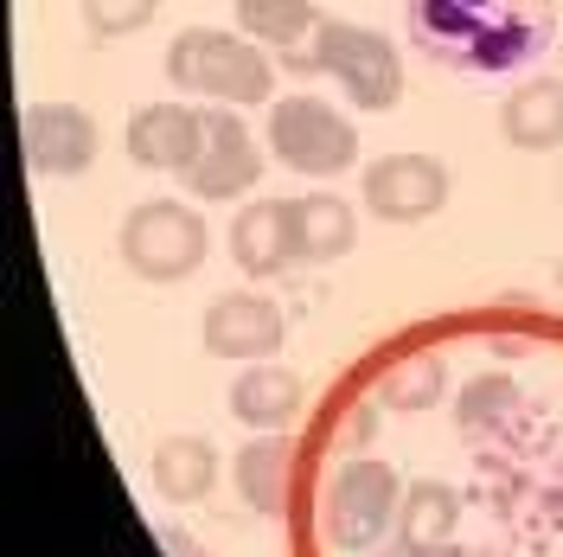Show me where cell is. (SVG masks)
I'll list each match as a JSON object with an SVG mask.
<instances>
[{
    "label": "cell",
    "mask_w": 563,
    "mask_h": 557,
    "mask_svg": "<svg viewBox=\"0 0 563 557\" xmlns=\"http://www.w3.org/2000/svg\"><path fill=\"white\" fill-rule=\"evenodd\" d=\"M358 199L378 225H422L449 206V167L435 154H378L358 174Z\"/></svg>",
    "instance_id": "obj_7"
},
{
    "label": "cell",
    "mask_w": 563,
    "mask_h": 557,
    "mask_svg": "<svg viewBox=\"0 0 563 557\" xmlns=\"http://www.w3.org/2000/svg\"><path fill=\"white\" fill-rule=\"evenodd\" d=\"M282 334H288L282 308L269 295H256V288H224L206 308V320H199V340H206L211 359H244V365L276 359Z\"/></svg>",
    "instance_id": "obj_8"
},
{
    "label": "cell",
    "mask_w": 563,
    "mask_h": 557,
    "mask_svg": "<svg viewBox=\"0 0 563 557\" xmlns=\"http://www.w3.org/2000/svg\"><path fill=\"white\" fill-rule=\"evenodd\" d=\"M199 135H206V116L186 103H141L129 116V161L147 167V174H186L192 154H199Z\"/></svg>",
    "instance_id": "obj_11"
},
{
    "label": "cell",
    "mask_w": 563,
    "mask_h": 557,
    "mask_svg": "<svg viewBox=\"0 0 563 557\" xmlns=\"http://www.w3.org/2000/svg\"><path fill=\"white\" fill-rule=\"evenodd\" d=\"M288 436H250L244 449L231 455V481H238V500H244L256 520H276L282 500H288Z\"/></svg>",
    "instance_id": "obj_18"
},
{
    "label": "cell",
    "mask_w": 563,
    "mask_h": 557,
    "mask_svg": "<svg viewBox=\"0 0 563 557\" xmlns=\"http://www.w3.org/2000/svg\"><path fill=\"white\" fill-rule=\"evenodd\" d=\"M519 411V384L506 379V372H481V379H467L461 384V397H455V417L461 429H493V423H506Z\"/></svg>",
    "instance_id": "obj_21"
},
{
    "label": "cell",
    "mask_w": 563,
    "mask_h": 557,
    "mask_svg": "<svg viewBox=\"0 0 563 557\" xmlns=\"http://www.w3.org/2000/svg\"><path fill=\"white\" fill-rule=\"evenodd\" d=\"M308 411V384L295 365H276V359H256L231 379V417L244 423L250 436H282L288 423Z\"/></svg>",
    "instance_id": "obj_12"
},
{
    "label": "cell",
    "mask_w": 563,
    "mask_h": 557,
    "mask_svg": "<svg viewBox=\"0 0 563 557\" xmlns=\"http://www.w3.org/2000/svg\"><path fill=\"white\" fill-rule=\"evenodd\" d=\"M544 26H551L544 0H519V7H506L487 33L461 52L455 65H467V70H512V65H526V58L544 52Z\"/></svg>",
    "instance_id": "obj_15"
},
{
    "label": "cell",
    "mask_w": 563,
    "mask_h": 557,
    "mask_svg": "<svg viewBox=\"0 0 563 557\" xmlns=\"http://www.w3.org/2000/svg\"><path fill=\"white\" fill-rule=\"evenodd\" d=\"M97 122L90 109L77 103H33L20 116V148H26V167L38 179H77L97 161Z\"/></svg>",
    "instance_id": "obj_9"
},
{
    "label": "cell",
    "mask_w": 563,
    "mask_h": 557,
    "mask_svg": "<svg viewBox=\"0 0 563 557\" xmlns=\"http://www.w3.org/2000/svg\"><path fill=\"white\" fill-rule=\"evenodd\" d=\"M238 33H250L256 45H308V33L320 26L314 0H231Z\"/></svg>",
    "instance_id": "obj_20"
},
{
    "label": "cell",
    "mask_w": 563,
    "mask_h": 557,
    "mask_svg": "<svg viewBox=\"0 0 563 557\" xmlns=\"http://www.w3.org/2000/svg\"><path fill=\"white\" fill-rule=\"evenodd\" d=\"M77 13L90 39H129L161 13V0H77Z\"/></svg>",
    "instance_id": "obj_23"
},
{
    "label": "cell",
    "mask_w": 563,
    "mask_h": 557,
    "mask_svg": "<svg viewBox=\"0 0 563 557\" xmlns=\"http://www.w3.org/2000/svg\"><path fill=\"white\" fill-rule=\"evenodd\" d=\"M231 263H238L250 282H276V276H288V270H301L295 225H288V199L238 206V218H231Z\"/></svg>",
    "instance_id": "obj_10"
},
{
    "label": "cell",
    "mask_w": 563,
    "mask_h": 557,
    "mask_svg": "<svg viewBox=\"0 0 563 557\" xmlns=\"http://www.w3.org/2000/svg\"><path fill=\"white\" fill-rule=\"evenodd\" d=\"M167 77H174V90L224 103V109L276 103V58L256 52L250 33H224V26H186V33H174Z\"/></svg>",
    "instance_id": "obj_1"
},
{
    "label": "cell",
    "mask_w": 563,
    "mask_h": 557,
    "mask_svg": "<svg viewBox=\"0 0 563 557\" xmlns=\"http://www.w3.org/2000/svg\"><path fill=\"white\" fill-rule=\"evenodd\" d=\"M558 288H563V256H558Z\"/></svg>",
    "instance_id": "obj_26"
},
{
    "label": "cell",
    "mask_w": 563,
    "mask_h": 557,
    "mask_svg": "<svg viewBox=\"0 0 563 557\" xmlns=\"http://www.w3.org/2000/svg\"><path fill=\"white\" fill-rule=\"evenodd\" d=\"M161 551H167V557H211L206 545H192V538H186V532H174V525L161 532Z\"/></svg>",
    "instance_id": "obj_24"
},
{
    "label": "cell",
    "mask_w": 563,
    "mask_h": 557,
    "mask_svg": "<svg viewBox=\"0 0 563 557\" xmlns=\"http://www.w3.org/2000/svg\"><path fill=\"white\" fill-rule=\"evenodd\" d=\"M288 225H295V250L301 263H333L346 256L358 238V211L340 193H308V199H288Z\"/></svg>",
    "instance_id": "obj_17"
},
{
    "label": "cell",
    "mask_w": 563,
    "mask_h": 557,
    "mask_svg": "<svg viewBox=\"0 0 563 557\" xmlns=\"http://www.w3.org/2000/svg\"><path fill=\"white\" fill-rule=\"evenodd\" d=\"M397 500L404 481L390 474V461L372 455H346L327 481V532L340 551H372L385 538V525H397Z\"/></svg>",
    "instance_id": "obj_5"
},
{
    "label": "cell",
    "mask_w": 563,
    "mask_h": 557,
    "mask_svg": "<svg viewBox=\"0 0 563 557\" xmlns=\"http://www.w3.org/2000/svg\"><path fill=\"white\" fill-rule=\"evenodd\" d=\"M269 154L288 174L333 179L358 167V129L333 103H320L314 90H288L269 103Z\"/></svg>",
    "instance_id": "obj_4"
},
{
    "label": "cell",
    "mask_w": 563,
    "mask_h": 557,
    "mask_svg": "<svg viewBox=\"0 0 563 557\" xmlns=\"http://www.w3.org/2000/svg\"><path fill=\"white\" fill-rule=\"evenodd\" d=\"M147 474H154V493H161V500L199 506V500L218 488V474H224V455L211 449V436H167V443H154Z\"/></svg>",
    "instance_id": "obj_13"
},
{
    "label": "cell",
    "mask_w": 563,
    "mask_h": 557,
    "mask_svg": "<svg viewBox=\"0 0 563 557\" xmlns=\"http://www.w3.org/2000/svg\"><path fill=\"white\" fill-rule=\"evenodd\" d=\"M461 532V493L449 481H410L397 500V538H410L422 551H442Z\"/></svg>",
    "instance_id": "obj_19"
},
{
    "label": "cell",
    "mask_w": 563,
    "mask_h": 557,
    "mask_svg": "<svg viewBox=\"0 0 563 557\" xmlns=\"http://www.w3.org/2000/svg\"><path fill=\"white\" fill-rule=\"evenodd\" d=\"M442 384H449L442 359H397L385 372V404L390 411H429L442 397Z\"/></svg>",
    "instance_id": "obj_22"
},
{
    "label": "cell",
    "mask_w": 563,
    "mask_h": 557,
    "mask_svg": "<svg viewBox=\"0 0 563 557\" xmlns=\"http://www.w3.org/2000/svg\"><path fill=\"white\" fill-rule=\"evenodd\" d=\"M295 70H327L346 103L358 109H390L404 103V52L378 26H352V20H320L314 39L301 52H288Z\"/></svg>",
    "instance_id": "obj_2"
},
{
    "label": "cell",
    "mask_w": 563,
    "mask_h": 557,
    "mask_svg": "<svg viewBox=\"0 0 563 557\" xmlns=\"http://www.w3.org/2000/svg\"><path fill=\"white\" fill-rule=\"evenodd\" d=\"M372 557H435V551H422V545H410V538H397V545H385V551H372Z\"/></svg>",
    "instance_id": "obj_25"
},
{
    "label": "cell",
    "mask_w": 563,
    "mask_h": 557,
    "mask_svg": "<svg viewBox=\"0 0 563 557\" xmlns=\"http://www.w3.org/2000/svg\"><path fill=\"white\" fill-rule=\"evenodd\" d=\"M506 7H519V0H410V33L435 45L442 58H461Z\"/></svg>",
    "instance_id": "obj_16"
},
{
    "label": "cell",
    "mask_w": 563,
    "mask_h": 557,
    "mask_svg": "<svg viewBox=\"0 0 563 557\" xmlns=\"http://www.w3.org/2000/svg\"><path fill=\"white\" fill-rule=\"evenodd\" d=\"M179 179H186V193H192L199 206H224V199L256 193V179H263V148H256V135L244 129L238 109H211L206 116L199 154H192V167Z\"/></svg>",
    "instance_id": "obj_6"
},
{
    "label": "cell",
    "mask_w": 563,
    "mask_h": 557,
    "mask_svg": "<svg viewBox=\"0 0 563 557\" xmlns=\"http://www.w3.org/2000/svg\"><path fill=\"white\" fill-rule=\"evenodd\" d=\"M122 263L141 282H186L192 270H206L211 256V225L199 199H141L122 231H115Z\"/></svg>",
    "instance_id": "obj_3"
},
{
    "label": "cell",
    "mask_w": 563,
    "mask_h": 557,
    "mask_svg": "<svg viewBox=\"0 0 563 557\" xmlns=\"http://www.w3.org/2000/svg\"><path fill=\"white\" fill-rule=\"evenodd\" d=\"M558 77H563V45H558Z\"/></svg>",
    "instance_id": "obj_27"
},
{
    "label": "cell",
    "mask_w": 563,
    "mask_h": 557,
    "mask_svg": "<svg viewBox=\"0 0 563 557\" xmlns=\"http://www.w3.org/2000/svg\"><path fill=\"white\" fill-rule=\"evenodd\" d=\"M499 135L526 154L563 148V77H526L512 84V97L499 103Z\"/></svg>",
    "instance_id": "obj_14"
}]
</instances>
